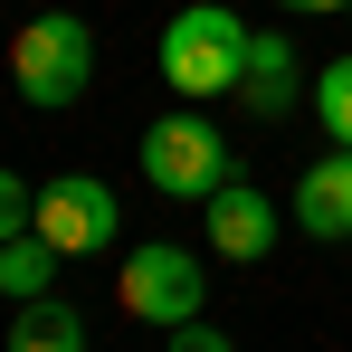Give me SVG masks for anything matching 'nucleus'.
I'll list each match as a JSON object with an SVG mask.
<instances>
[{"mask_svg":"<svg viewBox=\"0 0 352 352\" xmlns=\"http://www.w3.org/2000/svg\"><path fill=\"white\" fill-rule=\"evenodd\" d=\"M248 48H257V29L238 19L229 0H190V10H172V29H162V86L190 96V105L238 96L248 86Z\"/></svg>","mask_w":352,"mask_h":352,"instance_id":"f257e3e1","label":"nucleus"},{"mask_svg":"<svg viewBox=\"0 0 352 352\" xmlns=\"http://www.w3.org/2000/svg\"><path fill=\"white\" fill-rule=\"evenodd\" d=\"M10 86L29 96V105H76L86 86H96V29L76 19V10H38V19H19V38H10Z\"/></svg>","mask_w":352,"mask_h":352,"instance_id":"f03ea898","label":"nucleus"},{"mask_svg":"<svg viewBox=\"0 0 352 352\" xmlns=\"http://www.w3.org/2000/svg\"><path fill=\"white\" fill-rule=\"evenodd\" d=\"M115 305L133 314V324H162V333H181V324H200V305H210V276H200V257H190V248L153 238V248H133V257H124Z\"/></svg>","mask_w":352,"mask_h":352,"instance_id":"7ed1b4c3","label":"nucleus"},{"mask_svg":"<svg viewBox=\"0 0 352 352\" xmlns=\"http://www.w3.org/2000/svg\"><path fill=\"white\" fill-rule=\"evenodd\" d=\"M143 181H153V190H172V200H210V190L229 181V133L200 115V105L143 124Z\"/></svg>","mask_w":352,"mask_h":352,"instance_id":"20e7f679","label":"nucleus"},{"mask_svg":"<svg viewBox=\"0 0 352 352\" xmlns=\"http://www.w3.org/2000/svg\"><path fill=\"white\" fill-rule=\"evenodd\" d=\"M29 229L48 238L58 257H105L115 229H124V210H115V190H105L96 172H58L48 190H38V219H29Z\"/></svg>","mask_w":352,"mask_h":352,"instance_id":"39448f33","label":"nucleus"},{"mask_svg":"<svg viewBox=\"0 0 352 352\" xmlns=\"http://www.w3.org/2000/svg\"><path fill=\"white\" fill-rule=\"evenodd\" d=\"M200 210H210V248H219L229 267H257V257L276 248V200H267L248 172H229L210 200H200Z\"/></svg>","mask_w":352,"mask_h":352,"instance_id":"423d86ee","label":"nucleus"},{"mask_svg":"<svg viewBox=\"0 0 352 352\" xmlns=\"http://www.w3.org/2000/svg\"><path fill=\"white\" fill-rule=\"evenodd\" d=\"M295 219H305V238H333V248L352 238V153H343V143H333L324 162H305V181H295Z\"/></svg>","mask_w":352,"mask_h":352,"instance_id":"0eeeda50","label":"nucleus"},{"mask_svg":"<svg viewBox=\"0 0 352 352\" xmlns=\"http://www.w3.org/2000/svg\"><path fill=\"white\" fill-rule=\"evenodd\" d=\"M238 96H248V115H295V48L286 38H276V29H257V48H248V86H238Z\"/></svg>","mask_w":352,"mask_h":352,"instance_id":"6e6552de","label":"nucleus"},{"mask_svg":"<svg viewBox=\"0 0 352 352\" xmlns=\"http://www.w3.org/2000/svg\"><path fill=\"white\" fill-rule=\"evenodd\" d=\"M48 286H58V248H48L38 229L0 238V295H10V305H38Z\"/></svg>","mask_w":352,"mask_h":352,"instance_id":"1a4fd4ad","label":"nucleus"},{"mask_svg":"<svg viewBox=\"0 0 352 352\" xmlns=\"http://www.w3.org/2000/svg\"><path fill=\"white\" fill-rule=\"evenodd\" d=\"M10 352H86V314H76V305H58V295H38V305H19Z\"/></svg>","mask_w":352,"mask_h":352,"instance_id":"9d476101","label":"nucleus"},{"mask_svg":"<svg viewBox=\"0 0 352 352\" xmlns=\"http://www.w3.org/2000/svg\"><path fill=\"white\" fill-rule=\"evenodd\" d=\"M314 124L333 133L352 153V58H333V67H314Z\"/></svg>","mask_w":352,"mask_h":352,"instance_id":"9b49d317","label":"nucleus"},{"mask_svg":"<svg viewBox=\"0 0 352 352\" xmlns=\"http://www.w3.org/2000/svg\"><path fill=\"white\" fill-rule=\"evenodd\" d=\"M29 219H38V190H29V181L10 172V162H0V238H19Z\"/></svg>","mask_w":352,"mask_h":352,"instance_id":"f8f14e48","label":"nucleus"},{"mask_svg":"<svg viewBox=\"0 0 352 352\" xmlns=\"http://www.w3.org/2000/svg\"><path fill=\"white\" fill-rule=\"evenodd\" d=\"M172 352H238V343L219 333V324H181V333H172Z\"/></svg>","mask_w":352,"mask_h":352,"instance_id":"ddd939ff","label":"nucleus"},{"mask_svg":"<svg viewBox=\"0 0 352 352\" xmlns=\"http://www.w3.org/2000/svg\"><path fill=\"white\" fill-rule=\"evenodd\" d=\"M286 19H324V10H352V0H276Z\"/></svg>","mask_w":352,"mask_h":352,"instance_id":"4468645a","label":"nucleus"},{"mask_svg":"<svg viewBox=\"0 0 352 352\" xmlns=\"http://www.w3.org/2000/svg\"><path fill=\"white\" fill-rule=\"evenodd\" d=\"M343 19H352V10H343Z\"/></svg>","mask_w":352,"mask_h":352,"instance_id":"2eb2a0df","label":"nucleus"}]
</instances>
